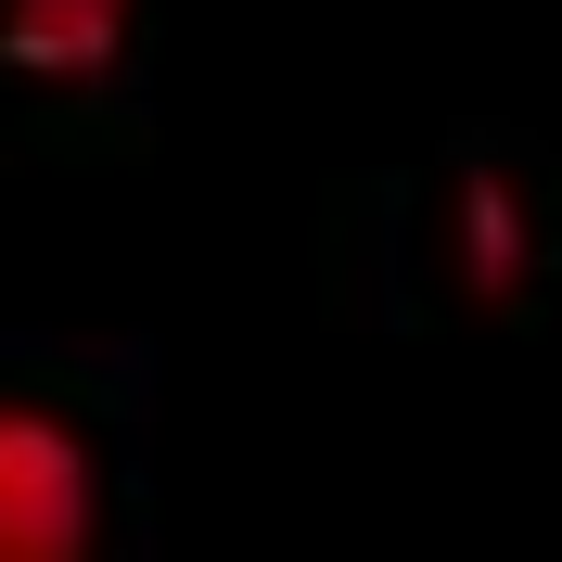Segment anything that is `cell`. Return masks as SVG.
<instances>
[{"label": "cell", "instance_id": "cell-1", "mask_svg": "<svg viewBox=\"0 0 562 562\" xmlns=\"http://www.w3.org/2000/svg\"><path fill=\"white\" fill-rule=\"evenodd\" d=\"M90 435L38 396H0V562H90Z\"/></svg>", "mask_w": 562, "mask_h": 562}, {"label": "cell", "instance_id": "cell-2", "mask_svg": "<svg viewBox=\"0 0 562 562\" xmlns=\"http://www.w3.org/2000/svg\"><path fill=\"white\" fill-rule=\"evenodd\" d=\"M140 0H0V65L38 77V90H90V77L128 52Z\"/></svg>", "mask_w": 562, "mask_h": 562}, {"label": "cell", "instance_id": "cell-3", "mask_svg": "<svg viewBox=\"0 0 562 562\" xmlns=\"http://www.w3.org/2000/svg\"><path fill=\"white\" fill-rule=\"evenodd\" d=\"M525 269H537L525 192H512V179H460V281H473V307H512Z\"/></svg>", "mask_w": 562, "mask_h": 562}]
</instances>
